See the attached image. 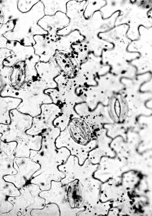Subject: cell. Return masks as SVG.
<instances>
[{
    "label": "cell",
    "instance_id": "cell-33",
    "mask_svg": "<svg viewBox=\"0 0 152 216\" xmlns=\"http://www.w3.org/2000/svg\"><path fill=\"white\" fill-rule=\"evenodd\" d=\"M11 67L0 68V94L5 87L9 85L8 76Z\"/></svg>",
    "mask_w": 152,
    "mask_h": 216
},
{
    "label": "cell",
    "instance_id": "cell-10",
    "mask_svg": "<svg viewBox=\"0 0 152 216\" xmlns=\"http://www.w3.org/2000/svg\"><path fill=\"white\" fill-rule=\"evenodd\" d=\"M96 142L95 140L93 139L86 145L79 144L71 137L67 127L64 130L61 131L56 139L55 144L58 148L63 147L67 148L71 155L75 156L78 158L79 164L82 165L88 159V153L95 146Z\"/></svg>",
    "mask_w": 152,
    "mask_h": 216
},
{
    "label": "cell",
    "instance_id": "cell-21",
    "mask_svg": "<svg viewBox=\"0 0 152 216\" xmlns=\"http://www.w3.org/2000/svg\"><path fill=\"white\" fill-rule=\"evenodd\" d=\"M13 167L18 173L28 183L34 173L40 168L39 165L33 161L29 157H15Z\"/></svg>",
    "mask_w": 152,
    "mask_h": 216
},
{
    "label": "cell",
    "instance_id": "cell-1",
    "mask_svg": "<svg viewBox=\"0 0 152 216\" xmlns=\"http://www.w3.org/2000/svg\"><path fill=\"white\" fill-rule=\"evenodd\" d=\"M61 132L55 126L50 131L41 135L40 149L31 150L29 157L39 164V169L32 176L29 183L38 185L42 191L49 190L52 181H60L65 176L58 167L64 163L71 155L66 148H57L55 141Z\"/></svg>",
    "mask_w": 152,
    "mask_h": 216
},
{
    "label": "cell",
    "instance_id": "cell-22",
    "mask_svg": "<svg viewBox=\"0 0 152 216\" xmlns=\"http://www.w3.org/2000/svg\"><path fill=\"white\" fill-rule=\"evenodd\" d=\"M85 39L78 30H75L67 35H59L55 43L58 51H64L71 53L72 45L83 42Z\"/></svg>",
    "mask_w": 152,
    "mask_h": 216
},
{
    "label": "cell",
    "instance_id": "cell-6",
    "mask_svg": "<svg viewBox=\"0 0 152 216\" xmlns=\"http://www.w3.org/2000/svg\"><path fill=\"white\" fill-rule=\"evenodd\" d=\"M6 48L13 53L4 61L3 65L11 67L18 62H23L28 68L30 81L37 79L38 76L35 65L39 61V57L35 53L33 46H25L17 41H8Z\"/></svg>",
    "mask_w": 152,
    "mask_h": 216
},
{
    "label": "cell",
    "instance_id": "cell-14",
    "mask_svg": "<svg viewBox=\"0 0 152 216\" xmlns=\"http://www.w3.org/2000/svg\"><path fill=\"white\" fill-rule=\"evenodd\" d=\"M34 53L39 57V61L46 62L52 59L58 50L55 41L48 35L34 36Z\"/></svg>",
    "mask_w": 152,
    "mask_h": 216
},
{
    "label": "cell",
    "instance_id": "cell-27",
    "mask_svg": "<svg viewBox=\"0 0 152 216\" xmlns=\"http://www.w3.org/2000/svg\"><path fill=\"white\" fill-rule=\"evenodd\" d=\"M71 53L75 57L79 66L88 59L89 49L85 41L74 44L72 46Z\"/></svg>",
    "mask_w": 152,
    "mask_h": 216
},
{
    "label": "cell",
    "instance_id": "cell-15",
    "mask_svg": "<svg viewBox=\"0 0 152 216\" xmlns=\"http://www.w3.org/2000/svg\"><path fill=\"white\" fill-rule=\"evenodd\" d=\"M88 4V1L85 0H69L67 2L66 14L70 21L66 27L69 31L79 29L85 19L84 13Z\"/></svg>",
    "mask_w": 152,
    "mask_h": 216
},
{
    "label": "cell",
    "instance_id": "cell-9",
    "mask_svg": "<svg viewBox=\"0 0 152 216\" xmlns=\"http://www.w3.org/2000/svg\"><path fill=\"white\" fill-rule=\"evenodd\" d=\"M61 112V108L53 103L42 104L40 113L33 117L32 126L26 133L31 135H42L49 132L56 126L53 121Z\"/></svg>",
    "mask_w": 152,
    "mask_h": 216
},
{
    "label": "cell",
    "instance_id": "cell-31",
    "mask_svg": "<svg viewBox=\"0 0 152 216\" xmlns=\"http://www.w3.org/2000/svg\"><path fill=\"white\" fill-rule=\"evenodd\" d=\"M9 197L0 190V216L8 213L12 209L13 205L8 200Z\"/></svg>",
    "mask_w": 152,
    "mask_h": 216
},
{
    "label": "cell",
    "instance_id": "cell-16",
    "mask_svg": "<svg viewBox=\"0 0 152 216\" xmlns=\"http://www.w3.org/2000/svg\"><path fill=\"white\" fill-rule=\"evenodd\" d=\"M16 141L5 142L2 141L0 145V172L4 176L17 173L13 167L15 157L14 151L17 145Z\"/></svg>",
    "mask_w": 152,
    "mask_h": 216
},
{
    "label": "cell",
    "instance_id": "cell-32",
    "mask_svg": "<svg viewBox=\"0 0 152 216\" xmlns=\"http://www.w3.org/2000/svg\"><path fill=\"white\" fill-rule=\"evenodd\" d=\"M39 0H19L17 1L18 9L20 12L24 13L29 12Z\"/></svg>",
    "mask_w": 152,
    "mask_h": 216
},
{
    "label": "cell",
    "instance_id": "cell-18",
    "mask_svg": "<svg viewBox=\"0 0 152 216\" xmlns=\"http://www.w3.org/2000/svg\"><path fill=\"white\" fill-rule=\"evenodd\" d=\"M8 80L10 86L15 90L22 89L30 81L28 68L24 62H18L11 67Z\"/></svg>",
    "mask_w": 152,
    "mask_h": 216
},
{
    "label": "cell",
    "instance_id": "cell-5",
    "mask_svg": "<svg viewBox=\"0 0 152 216\" xmlns=\"http://www.w3.org/2000/svg\"><path fill=\"white\" fill-rule=\"evenodd\" d=\"M19 190V195L8 198L13 206L6 216H31L33 209H42L45 206V201L39 195L42 190L38 185L29 183Z\"/></svg>",
    "mask_w": 152,
    "mask_h": 216
},
{
    "label": "cell",
    "instance_id": "cell-24",
    "mask_svg": "<svg viewBox=\"0 0 152 216\" xmlns=\"http://www.w3.org/2000/svg\"><path fill=\"white\" fill-rule=\"evenodd\" d=\"M75 106L65 105L61 107L60 114L53 121L54 126L59 127L61 131H63L66 128L72 119L75 118H80L75 112Z\"/></svg>",
    "mask_w": 152,
    "mask_h": 216
},
{
    "label": "cell",
    "instance_id": "cell-35",
    "mask_svg": "<svg viewBox=\"0 0 152 216\" xmlns=\"http://www.w3.org/2000/svg\"><path fill=\"white\" fill-rule=\"evenodd\" d=\"M2 134L1 133H0V153L1 152V149H0V145L2 141V140H1V137L2 136Z\"/></svg>",
    "mask_w": 152,
    "mask_h": 216
},
{
    "label": "cell",
    "instance_id": "cell-20",
    "mask_svg": "<svg viewBox=\"0 0 152 216\" xmlns=\"http://www.w3.org/2000/svg\"><path fill=\"white\" fill-rule=\"evenodd\" d=\"M66 197L68 204L72 209L82 207L85 197V190L82 184L77 179L67 184Z\"/></svg>",
    "mask_w": 152,
    "mask_h": 216
},
{
    "label": "cell",
    "instance_id": "cell-26",
    "mask_svg": "<svg viewBox=\"0 0 152 216\" xmlns=\"http://www.w3.org/2000/svg\"><path fill=\"white\" fill-rule=\"evenodd\" d=\"M40 1L44 5L45 15H53L58 12L66 13V4L69 0Z\"/></svg>",
    "mask_w": 152,
    "mask_h": 216
},
{
    "label": "cell",
    "instance_id": "cell-3",
    "mask_svg": "<svg viewBox=\"0 0 152 216\" xmlns=\"http://www.w3.org/2000/svg\"><path fill=\"white\" fill-rule=\"evenodd\" d=\"M78 75L73 79H68L59 75L55 79L57 87L48 89L45 93L51 98L53 103L61 108L65 105H76L84 102L86 98L83 84L79 82Z\"/></svg>",
    "mask_w": 152,
    "mask_h": 216
},
{
    "label": "cell",
    "instance_id": "cell-23",
    "mask_svg": "<svg viewBox=\"0 0 152 216\" xmlns=\"http://www.w3.org/2000/svg\"><path fill=\"white\" fill-rule=\"evenodd\" d=\"M21 101L19 98L2 96L0 94V124L10 123V111L16 109Z\"/></svg>",
    "mask_w": 152,
    "mask_h": 216
},
{
    "label": "cell",
    "instance_id": "cell-28",
    "mask_svg": "<svg viewBox=\"0 0 152 216\" xmlns=\"http://www.w3.org/2000/svg\"><path fill=\"white\" fill-rule=\"evenodd\" d=\"M31 216H60V212L56 204L50 203L45 204L42 209H33L31 212Z\"/></svg>",
    "mask_w": 152,
    "mask_h": 216
},
{
    "label": "cell",
    "instance_id": "cell-2",
    "mask_svg": "<svg viewBox=\"0 0 152 216\" xmlns=\"http://www.w3.org/2000/svg\"><path fill=\"white\" fill-rule=\"evenodd\" d=\"M48 89L44 82L37 79L29 81L20 90H14L8 85L1 92L0 95L21 99V101L16 109L34 117L40 113L42 104L53 103L51 97L45 93V90Z\"/></svg>",
    "mask_w": 152,
    "mask_h": 216
},
{
    "label": "cell",
    "instance_id": "cell-4",
    "mask_svg": "<svg viewBox=\"0 0 152 216\" xmlns=\"http://www.w3.org/2000/svg\"><path fill=\"white\" fill-rule=\"evenodd\" d=\"M44 9L42 3L39 0L29 12L21 13L20 16L15 20L14 28L20 29H13L12 30L20 31V37L17 41L25 46H33L35 44L34 36L48 34L38 24L39 21L45 15Z\"/></svg>",
    "mask_w": 152,
    "mask_h": 216
},
{
    "label": "cell",
    "instance_id": "cell-30",
    "mask_svg": "<svg viewBox=\"0 0 152 216\" xmlns=\"http://www.w3.org/2000/svg\"><path fill=\"white\" fill-rule=\"evenodd\" d=\"M3 178L6 181L14 184L18 189L28 184L26 180L18 173L15 174L6 175Z\"/></svg>",
    "mask_w": 152,
    "mask_h": 216
},
{
    "label": "cell",
    "instance_id": "cell-13",
    "mask_svg": "<svg viewBox=\"0 0 152 216\" xmlns=\"http://www.w3.org/2000/svg\"><path fill=\"white\" fill-rule=\"evenodd\" d=\"M67 127L71 137L79 144L86 145L93 139L89 126L81 118H75L72 119Z\"/></svg>",
    "mask_w": 152,
    "mask_h": 216
},
{
    "label": "cell",
    "instance_id": "cell-29",
    "mask_svg": "<svg viewBox=\"0 0 152 216\" xmlns=\"http://www.w3.org/2000/svg\"><path fill=\"white\" fill-rule=\"evenodd\" d=\"M4 176L0 172V190L9 197L19 195L20 194L19 189L12 183L6 181Z\"/></svg>",
    "mask_w": 152,
    "mask_h": 216
},
{
    "label": "cell",
    "instance_id": "cell-34",
    "mask_svg": "<svg viewBox=\"0 0 152 216\" xmlns=\"http://www.w3.org/2000/svg\"><path fill=\"white\" fill-rule=\"evenodd\" d=\"M13 52L7 48H0V68L4 66V61L8 57L12 55Z\"/></svg>",
    "mask_w": 152,
    "mask_h": 216
},
{
    "label": "cell",
    "instance_id": "cell-19",
    "mask_svg": "<svg viewBox=\"0 0 152 216\" xmlns=\"http://www.w3.org/2000/svg\"><path fill=\"white\" fill-rule=\"evenodd\" d=\"M35 68L38 79L44 82L48 89L57 87L55 79L60 74L54 65L53 58L46 62L39 61L36 64Z\"/></svg>",
    "mask_w": 152,
    "mask_h": 216
},
{
    "label": "cell",
    "instance_id": "cell-12",
    "mask_svg": "<svg viewBox=\"0 0 152 216\" xmlns=\"http://www.w3.org/2000/svg\"><path fill=\"white\" fill-rule=\"evenodd\" d=\"M70 20L66 13L57 12L53 15H45L38 22V24L48 33V35L55 41L59 37L58 32L68 26Z\"/></svg>",
    "mask_w": 152,
    "mask_h": 216
},
{
    "label": "cell",
    "instance_id": "cell-25",
    "mask_svg": "<svg viewBox=\"0 0 152 216\" xmlns=\"http://www.w3.org/2000/svg\"><path fill=\"white\" fill-rule=\"evenodd\" d=\"M82 118L86 122L91 131L93 139L96 140L101 135L104 120L99 116L90 112Z\"/></svg>",
    "mask_w": 152,
    "mask_h": 216
},
{
    "label": "cell",
    "instance_id": "cell-8",
    "mask_svg": "<svg viewBox=\"0 0 152 216\" xmlns=\"http://www.w3.org/2000/svg\"><path fill=\"white\" fill-rule=\"evenodd\" d=\"M67 184L62 185L61 182L53 181L50 188L42 191L39 195L43 198L45 204L53 203L58 207L60 216H78L85 209L84 207L72 209L69 206L66 197Z\"/></svg>",
    "mask_w": 152,
    "mask_h": 216
},
{
    "label": "cell",
    "instance_id": "cell-7",
    "mask_svg": "<svg viewBox=\"0 0 152 216\" xmlns=\"http://www.w3.org/2000/svg\"><path fill=\"white\" fill-rule=\"evenodd\" d=\"M10 122L9 124H0V133L2 134L1 140L5 142L15 141L17 138L26 134L32 124L33 117L23 113L16 109L10 112Z\"/></svg>",
    "mask_w": 152,
    "mask_h": 216
},
{
    "label": "cell",
    "instance_id": "cell-17",
    "mask_svg": "<svg viewBox=\"0 0 152 216\" xmlns=\"http://www.w3.org/2000/svg\"><path fill=\"white\" fill-rule=\"evenodd\" d=\"M42 136L40 135H31L26 134L17 138L16 146L14 151L15 157H29L30 150L38 151L41 146Z\"/></svg>",
    "mask_w": 152,
    "mask_h": 216
},
{
    "label": "cell",
    "instance_id": "cell-11",
    "mask_svg": "<svg viewBox=\"0 0 152 216\" xmlns=\"http://www.w3.org/2000/svg\"><path fill=\"white\" fill-rule=\"evenodd\" d=\"M54 65L60 75L66 78H75L79 72V65L72 54L57 50L53 57Z\"/></svg>",
    "mask_w": 152,
    "mask_h": 216
}]
</instances>
